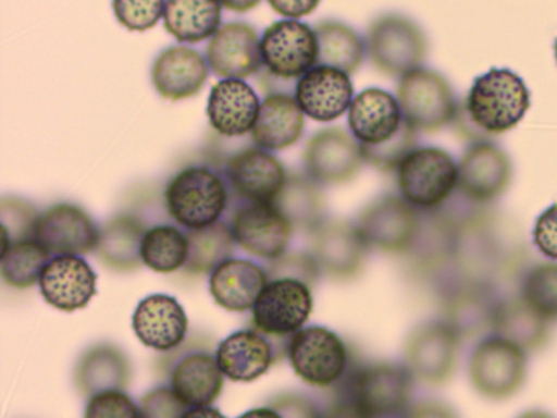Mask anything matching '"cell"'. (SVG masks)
<instances>
[{"instance_id":"1","label":"cell","mask_w":557,"mask_h":418,"mask_svg":"<svg viewBox=\"0 0 557 418\" xmlns=\"http://www.w3.org/2000/svg\"><path fill=\"white\" fill-rule=\"evenodd\" d=\"M462 104L475 130L495 136L508 133L523 120L531 95L523 78L510 69H491L475 78Z\"/></svg>"},{"instance_id":"2","label":"cell","mask_w":557,"mask_h":418,"mask_svg":"<svg viewBox=\"0 0 557 418\" xmlns=\"http://www.w3.org/2000/svg\"><path fill=\"white\" fill-rule=\"evenodd\" d=\"M169 214L188 231L210 228L227 206L226 180L210 167H187L165 188Z\"/></svg>"},{"instance_id":"3","label":"cell","mask_w":557,"mask_h":418,"mask_svg":"<svg viewBox=\"0 0 557 418\" xmlns=\"http://www.w3.org/2000/svg\"><path fill=\"white\" fill-rule=\"evenodd\" d=\"M367 51L377 71L403 78L422 67L429 54V41L412 19L386 13L377 16L368 28Z\"/></svg>"},{"instance_id":"4","label":"cell","mask_w":557,"mask_h":418,"mask_svg":"<svg viewBox=\"0 0 557 418\" xmlns=\"http://www.w3.org/2000/svg\"><path fill=\"white\" fill-rule=\"evenodd\" d=\"M458 221L456 270L461 278L487 281L510 268L513 250L500 237L495 219L487 212H472Z\"/></svg>"},{"instance_id":"5","label":"cell","mask_w":557,"mask_h":418,"mask_svg":"<svg viewBox=\"0 0 557 418\" xmlns=\"http://www.w3.org/2000/svg\"><path fill=\"white\" fill-rule=\"evenodd\" d=\"M397 101L404 121L417 133H436L458 116L455 91L445 75L420 67L400 78Z\"/></svg>"},{"instance_id":"6","label":"cell","mask_w":557,"mask_h":418,"mask_svg":"<svg viewBox=\"0 0 557 418\" xmlns=\"http://www.w3.org/2000/svg\"><path fill=\"white\" fill-rule=\"evenodd\" d=\"M397 183L410 205L433 211L458 188V163L440 147H417L397 169Z\"/></svg>"},{"instance_id":"7","label":"cell","mask_w":557,"mask_h":418,"mask_svg":"<svg viewBox=\"0 0 557 418\" xmlns=\"http://www.w3.org/2000/svg\"><path fill=\"white\" fill-rule=\"evenodd\" d=\"M412 378L406 366L373 362L348 378L342 395L351 398L373 418H393L407 410Z\"/></svg>"},{"instance_id":"8","label":"cell","mask_w":557,"mask_h":418,"mask_svg":"<svg viewBox=\"0 0 557 418\" xmlns=\"http://www.w3.org/2000/svg\"><path fill=\"white\" fill-rule=\"evenodd\" d=\"M469 379L482 397L505 401L527 379V353L500 336L482 340L469 359Z\"/></svg>"},{"instance_id":"9","label":"cell","mask_w":557,"mask_h":418,"mask_svg":"<svg viewBox=\"0 0 557 418\" xmlns=\"http://www.w3.org/2000/svg\"><path fill=\"white\" fill-rule=\"evenodd\" d=\"M267 72L278 81H295L318 65V36L308 23L280 20L260 39Z\"/></svg>"},{"instance_id":"10","label":"cell","mask_w":557,"mask_h":418,"mask_svg":"<svg viewBox=\"0 0 557 418\" xmlns=\"http://www.w3.org/2000/svg\"><path fill=\"white\" fill-rule=\"evenodd\" d=\"M419 209L404 196H381L358 216L357 228L368 247L404 255L420 228Z\"/></svg>"},{"instance_id":"11","label":"cell","mask_w":557,"mask_h":418,"mask_svg":"<svg viewBox=\"0 0 557 418\" xmlns=\"http://www.w3.org/2000/svg\"><path fill=\"white\" fill-rule=\"evenodd\" d=\"M288 356L296 374L318 388L341 381L348 365L347 346L341 336L321 325L296 332L289 340Z\"/></svg>"},{"instance_id":"12","label":"cell","mask_w":557,"mask_h":418,"mask_svg":"<svg viewBox=\"0 0 557 418\" xmlns=\"http://www.w3.org/2000/svg\"><path fill=\"white\" fill-rule=\"evenodd\" d=\"M502 300L487 281L458 278L442 294V319L461 340L494 330Z\"/></svg>"},{"instance_id":"13","label":"cell","mask_w":557,"mask_h":418,"mask_svg":"<svg viewBox=\"0 0 557 418\" xmlns=\"http://www.w3.org/2000/svg\"><path fill=\"white\" fill-rule=\"evenodd\" d=\"M456 218L443 208L425 211L412 245L404 254L410 276L417 281H432L449 268L456 270Z\"/></svg>"},{"instance_id":"14","label":"cell","mask_w":557,"mask_h":418,"mask_svg":"<svg viewBox=\"0 0 557 418\" xmlns=\"http://www.w3.org/2000/svg\"><path fill=\"white\" fill-rule=\"evenodd\" d=\"M312 312V293L308 284L289 278L269 280L253 306L252 323L257 332L270 336L295 335Z\"/></svg>"},{"instance_id":"15","label":"cell","mask_w":557,"mask_h":418,"mask_svg":"<svg viewBox=\"0 0 557 418\" xmlns=\"http://www.w3.org/2000/svg\"><path fill=\"white\" fill-rule=\"evenodd\" d=\"M510 157L497 144L478 140L458 163V192L472 205H488L500 198L511 183Z\"/></svg>"},{"instance_id":"16","label":"cell","mask_w":557,"mask_h":418,"mask_svg":"<svg viewBox=\"0 0 557 418\" xmlns=\"http://www.w3.org/2000/svg\"><path fill=\"white\" fill-rule=\"evenodd\" d=\"M459 342L461 339L443 320L422 323L407 339L406 368L420 381L443 384L455 372Z\"/></svg>"},{"instance_id":"17","label":"cell","mask_w":557,"mask_h":418,"mask_svg":"<svg viewBox=\"0 0 557 418\" xmlns=\"http://www.w3.org/2000/svg\"><path fill=\"white\" fill-rule=\"evenodd\" d=\"M231 231L237 245L260 258L285 255L293 225L273 202H243L231 218Z\"/></svg>"},{"instance_id":"18","label":"cell","mask_w":557,"mask_h":418,"mask_svg":"<svg viewBox=\"0 0 557 418\" xmlns=\"http://www.w3.org/2000/svg\"><path fill=\"white\" fill-rule=\"evenodd\" d=\"M363 162L361 144L342 127L319 131L306 146L305 163L309 179L321 185L350 182Z\"/></svg>"},{"instance_id":"19","label":"cell","mask_w":557,"mask_h":418,"mask_svg":"<svg viewBox=\"0 0 557 418\" xmlns=\"http://www.w3.org/2000/svg\"><path fill=\"white\" fill-rule=\"evenodd\" d=\"M311 232V255L322 273L342 281L351 280L360 273L370 247L357 224L342 219H324Z\"/></svg>"},{"instance_id":"20","label":"cell","mask_w":557,"mask_h":418,"mask_svg":"<svg viewBox=\"0 0 557 418\" xmlns=\"http://www.w3.org/2000/svg\"><path fill=\"white\" fill-rule=\"evenodd\" d=\"M224 179L243 202H273L285 185L286 173L275 156L257 146L234 153Z\"/></svg>"},{"instance_id":"21","label":"cell","mask_w":557,"mask_h":418,"mask_svg":"<svg viewBox=\"0 0 557 418\" xmlns=\"http://www.w3.org/2000/svg\"><path fill=\"white\" fill-rule=\"evenodd\" d=\"M100 229L83 208L76 205L53 206L40 214L35 238L54 257L84 255L96 250Z\"/></svg>"},{"instance_id":"22","label":"cell","mask_w":557,"mask_h":418,"mask_svg":"<svg viewBox=\"0 0 557 418\" xmlns=\"http://www.w3.org/2000/svg\"><path fill=\"white\" fill-rule=\"evenodd\" d=\"M295 98L306 116L329 123L350 110L354 84L344 71L315 65L296 82Z\"/></svg>"},{"instance_id":"23","label":"cell","mask_w":557,"mask_h":418,"mask_svg":"<svg viewBox=\"0 0 557 418\" xmlns=\"http://www.w3.org/2000/svg\"><path fill=\"white\" fill-rule=\"evenodd\" d=\"M208 65L223 78H246L263 65L256 28L246 22L224 23L210 39Z\"/></svg>"},{"instance_id":"24","label":"cell","mask_w":557,"mask_h":418,"mask_svg":"<svg viewBox=\"0 0 557 418\" xmlns=\"http://www.w3.org/2000/svg\"><path fill=\"white\" fill-rule=\"evenodd\" d=\"M40 290L48 304L66 312L83 309L97 294V274L84 258H51L41 274Z\"/></svg>"},{"instance_id":"25","label":"cell","mask_w":557,"mask_h":418,"mask_svg":"<svg viewBox=\"0 0 557 418\" xmlns=\"http://www.w3.org/2000/svg\"><path fill=\"white\" fill-rule=\"evenodd\" d=\"M259 110V97L243 78H223L214 85L208 98V120L224 137L252 133Z\"/></svg>"},{"instance_id":"26","label":"cell","mask_w":557,"mask_h":418,"mask_svg":"<svg viewBox=\"0 0 557 418\" xmlns=\"http://www.w3.org/2000/svg\"><path fill=\"white\" fill-rule=\"evenodd\" d=\"M133 330L149 348L169 352L185 342L187 314L175 297L154 294L143 299L136 307Z\"/></svg>"},{"instance_id":"27","label":"cell","mask_w":557,"mask_h":418,"mask_svg":"<svg viewBox=\"0 0 557 418\" xmlns=\"http://www.w3.org/2000/svg\"><path fill=\"white\" fill-rule=\"evenodd\" d=\"M403 123L399 101L383 88L360 91L348 110L351 134L364 146H374L391 139Z\"/></svg>"},{"instance_id":"28","label":"cell","mask_w":557,"mask_h":418,"mask_svg":"<svg viewBox=\"0 0 557 418\" xmlns=\"http://www.w3.org/2000/svg\"><path fill=\"white\" fill-rule=\"evenodd\" d=\"M208 78L203 56L187 46L164 49L152 65V82L159 95L177 101L194 97Z\"/></svg>"},{"instance_id":"29","label":"cell","mask_w":557,"mask_h":418,"mask_svg":"<svg viewBox=\"0 0 557 418\" xmlns=\"http://www.w3.org/2000/svg\"><path fill=\"white\" fill-rule=\"evenodd\" d=\"M267 283L269 276L262 268L252 261L230 258L211 273L210 293L224 309L246 312L253 309Z\"/></svg>"},{"instance_id":"30","label":"cell","mask_w":557,"mask_h":418,"mask_svg":"<svg viewBox=\"0 0 557 418\" xmlns=\"http://www.w3.org/2000/svg\"><path fill=\"white\" fill-rule=\"evenodd\" d=\"M223 378L216 356L208 352H190L172 368L171 385L188 408L208 407L223 391Z\"/></svg>"},{"instance_id":"31","label":"cell","mask_w":557,"mask_h":418,"mask_svg":"<svg viewBox=\"0 0 557 418\" xmlns=\"http://www.w3.org/2000/svg\"><path fill=\"white\" fill-rule=\"evenodd\" d=\"M305 130V113L292 95L273 91L260 103L252 139L265 150H282L298 143Z\"/></svg>"},{"instance_id":"32","label":"cell","mask_w":557,"mask_h":418,"mask_svg":"<svg viewBox=\"0 0 557 418\" xmlns=\"http://www.w3.org/2000/svg\"><path fill=\"white\" fill-rule=\"evenodd\" d=\"M216 359L227 379L250 382L269 371L273 362V348L263 333L240 330L221 343Z\"/></svg>"},{"instance_id":"33","label":"cell","mask_w":557,"mask_h":418,"mask_svg":"<svg viewBox=\"0 0 557 418\" xmlns=\"http://www.w3.org/2000/svg\"><path fill=\"white\" fill-rule=\"evenodd\" d=\"M494 333L524 353L536 352L549 340L550 322L540 316L523 297H511L502 300L498 307Z\"/></svg>"},{"instance_id":"34","label":"cell","mask_w":557,"mask_h":418,"mask_svg":"<svg viewBox=\"0 0 557 418\" xmlns=\"http://www.w3.org/2000/svg\"><path fill=\"white\" fill-rule=\"evenodd\" d=\"M221 15L218 0H165V28L181 42L213 38L221 28Z\"/></svg>"},{"instance_id":"35","label":"cell","mask_w":557,"mask_h":418,"mask_svg":"<svg viewBox=\"0 0 557 418\" xmlns=\"http://www.w3.org/2000/svg\"><path fill=\"white\" fill-rule=\"evenodd\" d=\"M76 379L77 388L87 395L123 391L129 379L128 359L113 345L94 346L81 358Z\"/></svg>"},{"instance_id":"36","label":"cell","mask_w":557,"mask_h":418,"mask_svg":"<svg viewBox=\"0 0 557 418\" xmlns=\"http://www.w3.org/2000/svg\"><path fill=\"white\" fill-rule=\"evenodd\" d=\"M145 228L138 219L128 214L115 216L100 229L97 254L113 270H136L141 263V245Z\"/></svg>"},{"instance_id":"37","label":"cell","mask_w":557,"mask_h":418,"mask_svg":"<svg viewBox=\"0 0 557 418\" xmlns=\"http://www.w3.org/2000/svg\"><path fill=\"white\" fill-rule=\"evenodd\" d=\"M314 32L319 46L318 65H329L348 75L358 71L367 42L351 26L337 20H325L315 25Z\"/></svg>"},{"instance_id":"38","label":"cell","mask_w":557,"mask_h":418,"mask_svg":"<svg viewBox=\"0 0 557 418\" xmlns=\"http://www.w3.org/2000/svg\"><path fill=\"white\" fill-rule=\"evenodd\" d=\"M273 205L288 219L293 228L312 231L324 221V198L319 183L305 176H286L282 192Z\"/></svg>"},{"instance_id":"39","label":"cell","mask_w":557,"mask_h":418,"mask_svg":"<svg viewBox=\"0 0 557 418\" xmlns=\"http://www.w3.org/2000/svg\"><path fill=\"white\" fill-rule=\"evenodd\" d=\"M187 237L188 260L184 270L190 274L213 273L221 263L230 260L236 242L231 225L223 222L188 231Z\"/></svg>"},{"instance_id":"40","label":"cell","mask_w":557,"mask_h":418,"mask_svg":"<svg viewBox=\"0 0 557 418\" xmlns=\"http://www.w3.org/2000/svg\"><path fill=\"white\" fill-rule=\"evenodd\" d=\"M51 254L37 238L14 242L0 255V270L5 283L25 290L41 280Z\"/></svg>"},{"instance_id":"41","label":"cell","mask_w":557,"mask_h":418,"mask_svg":"<svg viewBox=\"0 0 557 418\" xmlns=\"http://www.w3.org/2000/svg\"><path fill=\"white\" fill-rule=\"evenodd\" d=\"M143 263L158 273H174L187 265L188 237L172 225L146 231L141 245Z\"/></svg>"},{"instance_id":"42","label":"cell","mask_w":557,"mask_h":418,"mask_svg":"<svg viewBox=\"0 0 557 418\" xmlns=\"http://www.w3.org/2000/svg\"><path fill=\"white\" fill-rule=\"evenodd\" d=\"M521 297L549 322L557 320V265H537L521 284Z\"/></svg>"},{"instance_id":"43","label":"cell","mask_w":557,"mask_h":418,"mask_svg":"<svg viewBox=\"0 0 557 418\" xmlns=\"http://www.w3.org/2000/svg\"><path fill=\"white\" fill-rule=\"evenodd\" d=\"M417 143H419L417 131L404 121L403 126L391 139L374 146L361 144V149H363L364 162L370 163L374 169L381 172H394V170L397 172L406 157L419 147Z\"/></svg>"},{"instance_id":"44","label":"cell","mask_w":557,"mask_h":418,"mask_svg":"<svg viewBox=\"0 0 557 418\" xmlns=\"http://www.w3.org/2000/svg\"><path fill=\"white\" fill-rule=\"evenodd\" d=\"M0 212H2V228H4V248L14 242L35 238V228L40 214L28 202L17 198H4Z\"/></svg>"},{"instance_id":"45","label":"cell","mask_w":557,"mask_h":418,"mask_svg":"<svg viewBox=\"0 0 557 418\" xmlns=\"http://www.w3.org/2000/svg\"><path fill=\"white\" fill-rule=\"evenodd\" d=\"M165 0H113L116 20L132 32L154 28L164 16Z\"/></svg>"},{"instance_id":"46","label":"cell","mask_w":557,"mask_h":418,"mask_svg":"<svg viewBox=\"0 0 557 418\" xmlns=\"http://www.w3.org/2000/svg\"><path fill=\"white\" fill-rule=\"evenodd\" d=\"M321 268L315 263L311 254H285L273 260L272 267L267 270L269 280H278V278H289L308 284L309 287L318 283Z\"/></svg>"},{"instance_id":"47","label":"cell","mask_w":557,"mask_h":418,"mask_svg":"<svg viewBox=\"0 0 557 418\" xmlns=\"http://www.w3.org/2000/svg\"><path fill=\"white\" fill-rule=\"evenodd\" d=\"M86 418H139V408L123 391L100 392L90 397Z\"/></svg>"},{"instance_id":"48","label":"cell","mask_w":557,"mask_h":418,"mask_svg":"<svg viewBox=\"0 0 557 418\" xmlns=\"http://www.w3.org/2000/svg\"><path fill=\"white\" fill-rule=\"evenodd\" d=\"M187 410L174 389L158 388L141 398L139 418H182Z\"/></svg>"},{"instance_id":"49","label":"cell","mask_w":557,"mask_h":418,"mask_svg":"<svg viewBox=\"0 0 557 418\" xmlns=\"http://www.w3.org/2000/svg\"><path fill=\"white\" fill-rule=\"evenodd\" d=\"M533 241L541 254L557 260V202L537 218L533 229Z\"/></svg>"},{"instance_id":"50","label":"cell","mask_w":557,"mask_h":418,"mask_svg":"<svg viewBox=\"0 0 557 418\" xmlns=\"http://www.w3.org/2000/svg\"><path fill=\"white\" fill-rule=\"evenodd\" d=\"M272 408H275L283 418H322L318 407L302 395H278L273 401Z\"/></svg>"},{"instance_id":"51","label":"cell","mask_w":557,"mask_h":418,"mask_svg":"<svg viewBox=\"0 0 557 418\" xmlns=\"http://www.w3.org/2000/svg\"><path fill=\"white\" fill-rule=\"evenodd\" d=\"M403 418H458V415L445 402L423 401L407 408Z\"/></svg>"},{"instance_id":"52","label":"cell","mask_w":557,"mask_h":418,"mask_svg":"<svg viewBox=\"0 0 557 418\" xmlns=\"http://www.w3.org/2000/svg\"><path fill=\"white\" fill-rule=\"evenodd\" d=\"M270 7L286 19H301L318 9L321 0H269Z\"/></svg>"},{"instance_id":"53","label":"cell","mask_w":557,"mask_h":418,"mask_svg":"<svg viewBox=\"0 0 557 418\" xmlns=\"http://www.w3.org/2000/svg\"><path fill=\"white\" fill-rule=\"evenodd\" d=\"M322 418H373L370 414L363 410L360 405L355 404L351 398L342 395Z\"/></svg>"},{"instance_id":"54","label":"cell","mask_w":557,"mask_h":418,"mask_svg":"<svg viewBox=\"0 0 557 418\" xmlns=\"http://www.w3.org/2000/svg\"><path fill=\"white\" fill-rule=\"evenodd\" d=\"M221 7L231 10V12L244 13L249 10L256 9L262 0H218Z\"/></svg>"},{"instance_id":"55","label":"cell","mask_w":557,"mask_h":418,"mask_svg":"<svg viewBox=\"0 0 557 418\" xmlns=\"http://www.w3.org/2000/svg\"><path fill=\"white\" fill-rule=\"evenodd\" d=\"M182 418H226L220 410L216 408L210 407H191L185 411L184 417Z\"/></svg>"},{"instance_id":"56","label":"cell","mask_w":557,"mask_h":418,"mask_svg":"<svg viewBox=\"0 0 557 418\" xmlns=\"http://www.w3.org/2000/svg\"><path fill=\"white\" fill-rule=\"evenodd\" d=\"M239 418H283L275 408L262 407L253 408V410L247 411V414L240 415Z\"/></svg>"},{"instance_id":"57","label":"cell","mask_w":557,"mask_h":418,"mask_svg":"<svg viewBox=\"0 0 557 418\" xmlns=\"http://www.w3.org/2000/svg\"><path fill=\"white\" fill-rule=\"evenodd\" d=\"M518 418H554L553 415L547 414V411L543 410H530L524 411Z\"/></svg>"},{"instance_id":"58","label":"cell","mask_w":557,"mask_h":418,"mask_svg":"<svg viewBox=\"0 0 557 418\" xmlns=\"http://www.w3.org/2000/svg\"><path fill=\"white\" fill-rule=\"evenodd\" d=\"M554 51H556V61H557V39H556V45H554Z\"/></svg>"}]
</instances>
